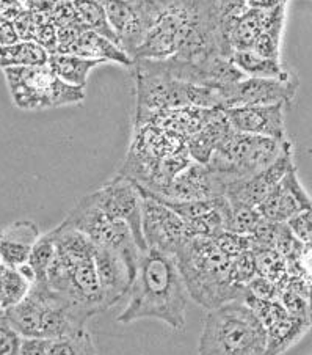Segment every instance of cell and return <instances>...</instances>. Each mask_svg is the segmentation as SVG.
Instances as JSON below:
<instances>
[{
  "mask_svg": "<svg viewBox=\"0 0 312 355\" xmlns=\"http://www.w3.org/2000/svg\"><path fill=\"white\" fill-rule=\"evenodd\" d=\"M86 355V354H99L98 346L94 345L91 334L86 329H82L79 332L58 336V338H47V352L46 355Z\"/></svg>",
  "mask_w": 312,
  "mask_h": 355,
  "instance_id": "32",
  "label": "cell"
},
{
  "mask_svg": "<svg viewBox=\"0 0 312 355\" xmlns=\"http://www.w3.org/2000/svg\"><path fill=\"white\" fill-rule=\"evenodd\" d=\"M187 145L185 139L154 123L134 128V137L120 173L132 178L140 186L152 180L165 157Z\"/></svg>",
  "mask_w": 312,
  "mask_h": 355,
  "instance_id": "9",
  "label": "cell"
},
{
  "mask_svg": "<svg viewBox=\"0 0 312 355\" xmlns=\"http://www.w3.org/2000/svg\"><path fill=\"white\" fill-rule=\"evenodd\" d=\"M198 352L203 355L267 354V329L244 299L226 302L205 315Z\"/></svg>",
  "mask_w": 312,
  "mask_h": 355,
  "instance_id": "4",
  "label": "cell"
},
{
  "mask_svg": "<svg viewBox=\"0 0 312 355\" xmlns=\"http://www.w3.org/2000/svg\"><path fill=\"white\" fill-rule=\"evenodd\" d=\"M13 104L21 110H46L80 104L85 88L58 78L49 64L2 68Z\"/></svg>",
  "mask_w": 312,
  "mask_h": 355,
  "instance_id": "7",
  "label": "cell"
},
{
  "mask_svg": "<svg viewBox=\"0 0 312 355\" xmlns=\"http://www.w3.org/2000/svg\"><path fill=\"white\" fill-rule=\"evenodd\" d=\"M24 336L11 325L7 319H0V352L2 355H13L21 352Z\"/></svg>",
  "mask_w": 312,
  "mask_h": 355,
  "instance_id": "38",
  "label": "cell"
},
{
  "mask_svg": "<svg viewBox=\"0 0 312 355\" xmlns=\"http://www.w3.org/2000/svg\"><path fill=\"white\" fill-rule=\"evenodd\" d=\"M51 52L35 40H21L11 46H2L0 63L2 68L10 67H44L49 64Z\"/></svg>",
  "mask_w": 312,
  "mask_h": 355,
  "instance_id": "25",
  "label": "cell"
},
{
  "mask_svg": "<svg viewBox=\"0 0 312 355\" xmlns=\"http://www.w3.org/2000/svg\"><path fill=\"white\" fill-rule=\"evenodd\" d=\"M57 253V238L55 232L51 230L44 234L39 236L37 244L33 245L30 257H28V264L32 266L35 274H37V283H46L47 274L52 261H54Z\"/></svg>",
  "mask_w": 312,
  "mask_h": 355,
  "instance_id": "33",
  "label": "cell"
},
{
  "mask_svg": "<svg viewBox=\"0 0 312 355\" xmlns=\"http://www.w3.org/2000/svg\"><path fill=\"white\" fill-rule=\"evenodd\" d=\"M257 209L262 217L273 222H289L300 212L312 209V198L300 181L295 167L287 171Z\"/></svg>",
  "mask_w": 312,
  "mask_h": 355,
  "instance_id": "16",
  "label": "cell"
},
{
  "mask_svg": "<svg viewBox=\"0 0 312 355\" xmlns=\"http://www.w3.org/2000/svg\"><path fill=\"white\" fill-rule=\"evenodd\" d=\"M47 338H24L21 352L22 355H46Z\"/></svg>",
  "mask_w": 312,
  "mask_h": 355,
  "instance_id": "41",
  "label": "cell"
},
{
  "mask_svg": "<svg viewBox=\"0 0 312 355\" xmlns=\"http://www.w3.org/2000/svg\"><path fill=\"white\" fill-rule=\"evenodd\" d=\"M268 10L250 7L234 22L228 35V44L231 52L255 49V44L267 24ZM232 55V54H231Z\"/></svg>",
  "mask_w": 312,
  "mask_h": 355,
  "instance_id": "23",
  "label": "cell"
},
{
  "mask_svg": "<svg viewBox=\"0 0 312 355\" xmlns=\"http://www.w3.org/2000/svg\"><path fill=\"white\" fill-rule=\"evenodd\" d=\"M231 60L248 78H287L292 73L282 68L279 60L261 55L255 49L234 51Z\"/></svg>",
  "mask_w": 312,
  "mask_h": 355,
  "instance_id": "27",
  "label": "cell"
},
{
  "mask_svg": "<svg viewBox=\"0 0 312 355\" xmlns=\"http://www.w3.org/2000/svg\"><path fill=\"white\" fill-rule=\"evenodd\" d=\"M104 63L105 62L96 60V58H88L75 54H63V52L51 54L49 58V67L55 71L58 78H62L71 85L80 88L86 87L88 76H90L91 71Z\"/></svg>",
  "mask_w": 312,
  "mask_h": 355,
  "instance_id": "24",
  "label": "cell"
},
{
  "mask_svg": "<svg viewBox=\"0 0 312 355\" xmlns=\"http://www.w3.org/2000/svg\"><path fill=\"white\" fill-rule=\"evenodd\" d=\"M99 2H104V0H99Z\"/></svg>",
  "mask_w": 312,
  "mask_h": 355,
  "instance_id": "44",
  "label": "cell"
},
{
  "mask_svg": "<svg viewBox=\"0 0 312 355\" xmlns=\"http://www.w3.org/2000/svg\"><path fill=\"white\" fill-rule=\"evenodd\" d=\"M293 167H295L293 165V145L291 140H287L281 155L267 168L246 178V180L226 186V198L234 205H248L257 208L273 191V187L287 175V171H291Z\"/></svg>",
  "mask_w": 312,
  "mask_h": 355,
  "instance_id": "13",
  "label": "cell"
},
{
  "mask_svg": "<svg viewBox=\"0 0 312 355\" xmlns=\"http://www.w3.org/2000/svg\"><path fill=\"white\" fill-rule=\"evenodd\" d=\"M292 232L297 234V238L304 244H312V209L303 211L292 217L289 222Z\"/></svg>",
  "mask_w": 312,
  "mask_h": 355,
  "instance_id": "40",
  "label": "cell"
},
{
  "mask_svg": "<svg viewBox=\"0 0 312 355\" xmlns=\"http://www.w3.org/2000/svg\"><path fill=\"white\" fill-rule=\"evenodd\" d=\"M0 31H2V38H0V43H2V46H11V44L19 43L21 41V35H19V32H17V28H16L13 21L3 19L2 17Z\"/></svg>",
  "mask_w": 312,
  "mask_h": 355,
  "instance_id": "42",
  "label": "cell"
},
{
  "mask_svg": "<svg viewBox=\"0 0 312 355\" xmlns=\"http://www.w3.org/2000/svg\"><path fill=\"white\" fill-rule=\"evenodd\" d=\"M63 54L96 58V60H102L105 63L121 64L125 68H131L135 64V58L120 44H116L115 41L101 33L90 31V28H85Z\"/></svg>",
  "mask_w": 312,
  "mask_h": 355,
  "instance_id": "21",
  "label": "cell"
},
{
  "mask_svg": "<svg viewBox=\"0 0 312 355\" xmlns=\"http://www.w3.org/2000/svg\"><path fill=\"white\" fill-rule=\"evenodd\" d=\"M250 7L253 8H261V10H270L278 7L279 3L284 2V0H246Z\"/></svg>",
  "mask_w": 312,
  "mask_h": 355,
  "instance_id": "43",
  "label": "cell"
},
{
  "mask_svg": "<svg viewBox=\"0 0 312 355\" xmlns=\"http://www.w3.org/2000/svg\"><path fill=\"white\" fill-rule=\"evenodd\" d=\"M2 318L24 338H58L86 329V322L69 302L52 291L47 283H35L26 299L2 310Z\"/></svg>",
  "mask_w": 312,
  "mask_h": 355,
  "instance_id": "5",
  "label": "cell"
},
{
  "mask_svg": "<svg viewBox=\"0 0 312 355\" xmlns=\"http://www.w3.org/2000/svg\"><path fill=\"white\" fill-rule=\"evenodd\" d=\"M174 257L188 294L203 309L212 310L226 302L244 299L245 288L235 285L231 275L232 258L214 238H190Z\"/></svg>",
  "mask_w": 312,
  "mask_h": 355,
  "instance_id": "2",
  "label": "cell"
},
{
  "mask_svg": "<svg viewBox=\"0 0 312 355\" xmlns=\"http://www.w3.org/2000/svg\"><path fill=\"white\" fill-rule=\"evenodd\" d=\"M297 88L298 79L293 73L287 78H248L246 76L225 93V109L237 107V105H289L295 98Z\"/></svg>",
  "mask_w": 312,
  "mask_h": 355,
  "instance_id": "12",
  "label": "cell"
},
{
  "mask_svg": "<svg viewBox=\"0 0 312 355\" xmlns=\"http://www.w3.org/2000/svg\"><path fill=\"white\" fill-rule=\"evenodd\" d=\"M91 195L105 214L126 222L141 250H148L143 236L145 195L137 181L118 171L102 187L91 192Z\"/></svg>",
  "mask_w": 312,
  "mask_h": 355,
  "instance_id": "10",
  "label": "cell"
},
{
  "mask_svg": "<svg viewBox=\"0 0 312 355\" xmlns=\"http://www.w3.org/2000/svg\"><path fill=\"white\" fill-rule=\"evenodd\" d=\"M284 16H286V3L282 2L278 7L268 10L267 24L264 27L262 33L255 44V51L261 55L268 58L279 60V49H281V33L284 27Z\"/></svg>",
  "mask_w": 312,
  "mask_h": 355,
  "instance_id": "29",
  "label": "cell"
},
{
  "mask_svg": "<svg viewBox=\"0 0 312 355\" xmlns=\"http://www.w3.org/2000/svg\"><path fill=\"white\" fill-rule=\"evenodd\" d=\"M135 104L134 128L148 123L158 112L196 105L205 109H225L226 96L219 88L179 80L165 71L152 58L135 60Z\"/></svg>",
  "mask_w": 312,
  "mask_h": 355,
  "instance_id": "3",
  "label": "cell"
},
{
  "mask_svg": "<svg viewBox=\"0 0 312 355\" xmlns=\"http://www.w3.org/2000/svg\"><path fill=\"white\" fill-rule=\"evenodd\" d=\"M190 299L176 257L148 248L140 258L126 309L116 321L132 324L157 319L173 330H182Z\"/></svg>",
  "mask_w": 312,
  "mask_h": 355,
  "instance_id": "1",
  "label": "cell"
},
{
  "mask_svg": "<svg viewBox=\"0 0 312 355\" xmlns=\"http://www.w3.org/2000/svg\"><path fill=\"white\" fill-rule=\"evenodd\" d=\"M262 218L264 217L256 206L231 203L226 230L240 234H253L259 227V223L262 222Z\"/></svg>",
  "mask_w": 312,
  "mask_h": 355,
  "instance_id": "34",
  "label": "cell"
},
{
  "mask_svg": "<svg viewBox=\"0 0 312 355\" xmlns=\"http://www.w3.org/2000/svg\"><path fill=\"white\" fill-rule=\"evenodd\" d=\"M143 236L148 248L176 255L185 241L190 239L184 218L156 197L145 193Z\"/></svg>",
  "mask_w": 312,
  "mask_h": 355,
  "instance_id": "11",
  "label": "cell"
},
{
  "mask_svg": "<svg viewBox=\"0 0 312 355\" xmlns=\"http://www.w3.org/2000/svg\"><path fill=\"white\" fill-rule=\"evenodd\" d=\"M311 324L300 321L291 313L276 319L267 327V354H282L295 345Z\"/></svg>",
  "mask_w": 312,
  "mask_h": 355,
  "instance_id": "26",
  "label": "cell"
},
{
  "mask_svg": "<svg viewBox=\"0 0 312 355\" xmlns=\"http://www.w3.org/2000/svg\"><path fill=\"white\" fill-rule=\"evenodd\" d=\"M49 19L54 22L57 27L82 24L73 0H60V2L54 3V7L49 11Z\"/></svg>",
  "mask_w": 312,
  "mask_h": 355,
  "instance_id": "37",
  "label": "cell"
},
{
  "mask_svg": "<svg viewBox=\"0 0 312 355\" xmlns=\"http://www.w3.org/2000/svg\"><path fill=\"white\" fill-rule=\"evenodd\" d=\"M94 261H96L105 305H107V309H110V306H113L116 302H120L131 291L134 274L125 261V258L115 252L107 250V248L96 247Z\"/></svg>",
  "mask_w": 312,
  "mask_h": 355,
  "instance_id": "18",
  "label": "cell"
},
{
  "mask_svg": "<svg viewBox=\"0 0 312 355\" xmlns=\"http://www.w3.org/2000/svg\"><path fill=\"white\" fill-rule=\"evenodd\" d=\"M109 21L120 44L132 57L148 33L154 15L146 0H104Z\"/></svg>",
  "mask_w": 312,
  "mask_h": 355,
  "instance_id": "14",
  "label": "cell"
},
{
  "mask_svg": "<svg viewBox=\"0 0 312 355\" xmlns=\"http://www.w3.org/2000/svg\"><path fill=\"white\" fill-rule=\"evenodd\" d=\"M43 234L33 220H16L5 225L0 236V263L17 268L28 261L33 245Z\"/></svg>",
  "mask_w": 312,
  "mask_h": 355,
  "instance_id": "19",
  "label": "cell"
},
{
  "mask_svg": "<svg viewBox=\"0 0 312 355\" xmlns=\"http://www.w3.org/2000/svg\"><path fill=\"white\" fill-rule=\"evenodd\" d=\"M214 239L217 241V244H219V247L226 253L229 258H235V257H239L240 253L251 250L250 234H240V233L225 230V232L217 236V238H214Z\"/></svg>",
  "mask_w": 312,
  "mask_h": 355,
  "instance_id": "36",
  "label": "cell"
},
{
  "mask_svg": "<svg viewBox=\"0 0 312 355\" xmlns=\"http://www.w3.org/2000/svg\"><path fill=\"white\" fill-rule=\"evenodd\" d=\"M231 129L232 126L228 120L226 112L223 110L219 116L205 124L201 131L192 135L187 140V148L193 161L199 164H209L210 157L214 156L221 141L226 139V135L231 132Z\"/></svg>",
  "mask_w": 312,
  "mask_h": 355,
  "instance_id": "22",
  "label": "cell"
},
{
  "mask_svg": "<svg viewBox=\"0 0 312 355\" xmlns=\"http://www.w3.org/2000/svg\"><path fill=\"white\" fill-rule=\"evenodd\" d=\"M256 264H257V274L267 277L268 280L275 282L279 285L281 289L291 280V269L287 259L281 255L278 248H262V250H256Z\"/></svg>",
  "mask_w": 312,
  "mask_h": 355,
  "instance_id": "31",
  "label": "cell"
},
{
  "mask_svg": "<svg viewBox=\"0 0 312 355\" xmlns=\"http://www.w3.org/2000/svg\"><path fill=\"white\" fill-rule=\"evenodd\" d=\"M73 2L75 10H77L82 24L86 28L101 33L104 37L115 41L116 44H120V38H118L116 32L113 31V27H111L109 21L104 2H99V0H73Z\"/></svg>",
  "mask_w": 312,
  "mask_h": 355,
  "instance_id": "30",
  "label": "cell"
},
{
  "mask_svg": "<svg viewBox=\"0 0 312 355\" xmlns=\"http://www.w3.org/2000/svg\"><path fill=\"white\" fill-rule=\"evenodd\" d=\"M63 222L86 234L96 247L107 248L125 258L135 278L143 250L129 225L105 214L91 193L80 198Z\"/></svg>",
  "mask_w": 312,
  "mask_h": 355,
  "instance_id": "8",
  "label": "cell"
},
{
  "mask_svg": "<svg viewBox=\"0 0 312 355\" xmlns=\"http://www.w3.org/2000/svg\"><path fill=\"white\" fill-rule=\"evenodd\" d=\"M246 293H250L253 295H256L259 299H266V300H278L281 299V286L276 285L275 282L268 280L267 277L264 275H256L253 280L246 285Z\"/></svg>",
  "mask_w": 312,
  "mask_h": 355,
  "instance_id": "39",
  "label": "cell"
},
{
  "mask_svg": "<svg viewBox=\"0 0 312 355\" xmlns=\"http://www.w3.org/2000/svg\"><path fill=\"white\" fill-rule=\"evenodd\" d=\"M287 140L289 139L276 140L231 129L205 165L226 187L267 168L281 155Z\"/></svg>",
  "mask_w": 312,
  "mask_h": 355,
  "instance_id": "6",
  "label": "cell"
},
{
  "mask_svg": "<svg viewBox=\"0 0 312 355\" xmlns=\"http://www.w3.org/2000/svg\"><path fill=\"white\" fill-rule=\"evenodd\" d=\"M225 192L226 187L212 173L208 165L193 162L184 171H181L162 193L151 195L167 200H203L220 197V195H225Z\"/></svg>",
  "mask_w": 312,
  "mask_h": 355,
  "instance_id": "17",
  "label": "cell"
},
{
  "mask_svg": "<svg viewBox=\"0 0 312 355\" xmlns=\"http://www.w3.org/2000/svg\"><path fill=\"white\" fill-rule=\"evenodd\" d=\"M231 275L235 285L246 288V285L257 275V264L256 255L253 250H246L240 253L239 257L232 258Z\"/></svg>",
  "mask_w": 312,
  "mask_h": 355,
  "instance_id": "35",
  "label": "cell"
},
{
  "mask_svg": "<svg viewBox=\"0 0 312 355\" xmlns=\"http://www.w3.org/2000/svg\"><path fill=\"white\" fill-rule=\"evenodd\" d=\"M286 104L237 105L225 112L235 131L286 140Z\"/></svg>",
  "mask_w": 312,
  "mask_h": 355,
  "instance_id": "15",
  "label": "cell"
},
{
  "mask_svg": "<svg viewBox=\"0 0 312 355\" xmlns=\"http://www.w3.org/2000/svg\"><path fill=\"white\" fill-rule=\"evenodd\" d=\"M225 109H205L196 107V105H187V107H178L158 112L151 118L148 123H154L157 126H162L168 131L181 135L185 141L195 135L198 131L210 123L214 118L219 116Z\"/></svg>",
  "mask_w": 312,
  "mask_h": 355,
  "instance_id": "20",
  "label": "cell"
},
{
  "mask_svg": "<svg viewBox=\"0 0 312 355\" xmlns=\"http://www.w3.org/2000/svg\"><path fill=\"white\" fill-rule=\"evenodd\" d=\"M0 282H2V291H0L2 310L19 304L33 288V283L19 269L5 263H0Z\"/></svg>",
  "mask_w": 312,
  "mask_h": 355,
  "instance_id": "28",
  "label": "cell"
}]
</instances>
